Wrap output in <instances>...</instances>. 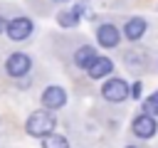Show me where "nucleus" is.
<instances>
[{"label":"nucleus","mask_w":158,"mask_h":148,"mask_svg":"<svg viewBox=\"0 0 158 148\" xmlns=\"http://www.w3.org/2000/svg\"><path fill=\"white\" fill-rule=\"evenodd\" d=\"M54 116L49 113V111H35V113H30V118H27V123H25V128H27V133L30 136H37V138H44V136H49L52 131H54Z\"/></svg>","instance_id":"f257e3e1"},{"label":"nucleus","mask_w":158,"mask_h":148,"mask_svg":"<svg viewBox=\"0 0 158 148\" xmlns=\"http://www.w3.org/2000/svg\"><path fill=\"white\" fill-rule=\"evenodd\" d=\"M5 32H7V37H10V39H15V42L27 39V37H30V32H32V20H27V17H15V20H10V22H7Z\"/></svg>","instance_id":"f03ea898"},{"label":"nucleus","mask_w":158,"mask_h":148,"mask_svg":"<svg viewBox=\"0 0 158 148\" xmlns=\"http://www.w3.org/2000/svg\"><path fill=\"white\" fill-rule=\"evenodd\" d=\"M101 94H104L106 101H123L128 96V84L123 79H109L101 86Z\"/></svg>","instance_id":"7ed1b4c3"},{"label":"nucleus","mask_w":158,"mask_h":148,"mask_svg":"<svg viewBox=\"0 0 158 148\" xmlns=\"http://www.w3.org/2000/svg\"><path fill=\"white\" fill-rule=\"evenodd\" d=\"M5 69H7V74H10V76H25V74L30 72V57H27V54H22V52H15V54H10V57H7Z\"/></svg>","instance_id":"20e7f679"},{"label":"nucleus","mask_w":158,"mask_h":148,"mask_svg":"<svg viewBox=\"0 0 158 148\" xmlns=\"http://www.w3.org/2000/svg\"><path fill=\"white\" fill-rule=\"evenodd\" d=\"M42 104L47 109H62L67 104V91L62 86H47L42 94Z\"/></svg>","instance_id":"39448f33"},{"label":"nucleus","mask_w":158,"mask_h":148,"mask_svg":"<svg viewBox=\"0 0 158 148\" xmlns=\"http://www.w3.org/2000/svg\"><path fill=\"white\" fill-rule=\"evenodd\" d=\"M156 121H153V116H136V121H133V133L136 136H141V138H151L153 133H156Z\"/></svg>","instance_id":"423d86ee"},{"label":"nucleus","mask_w":158,"mask_h":148,"mask_svg":"<svg viewBox=\"0 0 158 148\" xmlns=\"http://www.w3.org/2000/svg\"><path fill=\"white\" fill-rule=\"evenodd\" d=\"M96 37H99V44L101 47H116L118 44V30L114 25H101L96 30Z\"/></svg>","instance_id":"0eeeda50"},{"label":"nucleus","mask_w":158,"mask_h":148,"mask_svg":"<svg viewBox=\"0 0 158 148\" xmlns=\"http://www.w3.org/2000/svg\"><path fill=\"white\" fill-rule=\"evenodd\" d=\"M111 69H114V64H111V59H109V57H96V59L89 64V69H86V72H89V76H91V79H101V76H106Z\"/></svg>","instance_id":"6e6552de"},{"label":"nucleus","mask_w":158,"mask_h":148,"mask_svg":"<svg viewBox=\"0 0 158 148\" xmlns=\"http://www.w3.org/2000/svg\"><path fill=\"white\" fill-rule=\"evenodd\" d=\"M143 32H146V20L143 17H133V20L126 22V37L128 39H138V37H143Z\"/></svg>","instance_id":"1a4fd4ad"},{"label":"nucleus","mask_w":158,"mask_h":148,"mask_svg":"<svg viewBox=\"0 0 158 148\" xmlns=\"http://www.w3.org/2000/svg\"><path fill=\"white\" fill-rule=\"evenodd\" d=\"M94 59H96L94 47H79V49H77V54H74L77 67H81V69H89V64H91Z\"/></svg>","instance_id":"9d476101"},{"label":"nucleus","mask_w":158,"mask_h":148,"mask_svg":"<svg viewBox=\"0 0 158 148\" xmlns=\"http://www.w3.org/2000/svg\"><path fill=\"white\" fill-rule=\"evenodd\" d=\"M44 148H69V143H67V138L64 136H44V143H42Z\"/></svg>","instance_id":"9b49d317"},{"label":"nucleus","mask_w":158,"mask_h":148,"mask_svg":"<svg viewBox=\"0 0 158 148\" xmlns=\"http://www.w3.org/2000/svg\"><path fill=\"white\" fill-rule=\"evenodd\" d=\"M57 22H59L62 27H74V25L79 22V15H77L74 10H72V12H62V15L57 17Z\"/></svg>","instance_id":"f8f14e48"},{"label":"nucleus","mask_w":158,"mask_h":148,"mask_svg":"<svg viewBox=\"0 0 158 148\" xmlns=\"http://www.w3.org/2000/svg\"><path fill=\"white\" fill-rule=\"evenodd\" d=\"M143 109H146V116L158 113V91H156V94H151V96L143 101Z\"/></svg>","instance_id":"ddd939ff"},{"label":"nucleus","mask_w":158,"mask_h":148,"mask_svg":"<svg viewBox=\"0 0 158 148\" xmlns=\"http://www.w3.org/2000/svg\"><path fill=\"white\" fill-rule=\"evenodd\" d=\"M141 91H143V86H141V81H136V84L131 86V96H133V99H138V96H141Z\"/></svg>","instance_id":"4468645a"},{"label":"nucleus","mask_w":158,"mask_h":148,"mask_svg":"<svg viewBox=\"0 0 158 148\" xmlns=\"http://www.w3.org/2000/svg\"><path fill=\"white\" fill-rule=\"evenodd\" d=\"M5 27H7V22H5V20H2V17H0V32H2V30H5Z\"/></svg>","instance_id":"2eb2a0df"},{"label":"nucleus","mask_w":158,"mask_h":148,"mask_svg":"<svg viewBox=\"0 0 158 148\" xmlns=\"http://www.w3.org/2000/svg\"><path fill=\"white\" fill-rule=\"evenodd\" d=\"M59 2H64V0H59Z\"/></svg>","instance_id":"dca6fc26"}]
</instances>
